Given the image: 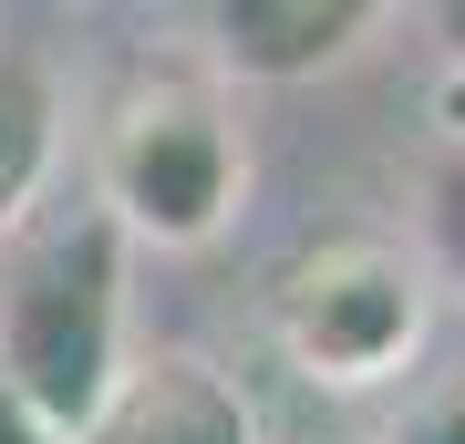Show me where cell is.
I'll return each instance as SVG.
<instances>
[{"instance_id": "1", "label": "cell", "mask_w": 465, "mask_h": 444, "mask_svg": "<svg viewBox=\"0 0 465 444\" xmlns=\"http://www.w3.org/2000/svg\"><path fill=\"white\" fill-rule=\"evenodd\" d=\"M124 228L104 207H73V217H32L11 238V269H0V372L11 393L42 413L52 434H84L114 382L134 362L124 341Z\"/></svg>"}, {"instance_id": "2", "label": "cell", "mask_w": 465, "mask_h": 444, "mask_svg": "<svg viewBox=\"0 0 465 444\" xmlns=\"http://www.w3.org/2000/svg\"><path fill=\"white\" fill-rule=\"evenodd\" d=\"M249 197V145L228 124V94L186 73H134L104 104L94 134V207L124 248H207Z\"/></svg>"}, {"instance_id": "3", "label": "cell", "mask_w": 465, "mask_h": 444, "mask_svg": "<svg viewBox=\"0 0 465 444\" xmlns=\"http://www.w3.org/2000/svg\"><path fill=\"white\" fill-rule=\"evenodd\" d=\"M434 321L424 259H403L393 238H311L269 280V341L311 393H382L414 372Z\"/></svg>"}, {"instance_id": "4", "label": "cell", "mask_w": 465, "mask_h": 444, "mask_svg": "<svg viewBox=\"0 0 465 444\" xmlns=\"http://www.w3.org/2000/svg\"><path fill=\"white\" fill-rule=\"evenodd\" d=\"M73 444H269V434H259V403L238 393L228 362H207V351H134L114 403Z\"/></svg>"}, {"instance_id": "5", "label": "cell", "mask_w": 465, "mask_h": 444, "mask_svg": "<svg viewBox=\"0 0 465 444\" xmlns=\"http://www.w3.org/2000/svg\"><path fill=\"white\" fill-rule=\"evenodd\" d=\"M372 21H382L372 0H217L207 42H217V73L238 83H311L351 63Z\"/></svg>"}, {"instance_id": "6", "label": "cell", "mask_w": 465, "mask_h": 444, "mask_svg": "<svg viewBox=\"0 0 465 444\" xmlns=\"http://www.w3.org/2000/svg\"><path fill=\"white\" fill-rule=\"evenodd\" d=\"M52 155H63V104H52V73L0 52V248L32 228L42 186H52Z\"/></svg>"}, {"instance_id": "7", "label": "cell", "mask_w": 465, "mask_h": 444, "mask_svg": "<svg viewBox=\"0 0 465 444\" xmlns=\"http://www.w3.org/2000/svg\"><path fill=\"white\" fill-rule=\"evenodd\" d=\"M382 444H465V372L434 382V393H414V403H403V424L382 434Z\"/></svg>"}, {"instance_id": "8", "label": "cell", "mask_w": 465, "mask_h": 444, "mask_svg": "<svg viewBox=\"0 0 465 444\" xmlns=\"http://www.w3.org/2000/svg\"><path fill=\"white\" fill-rule=\"evenodd\" d=\"M0 444H63V434H52V424H42L32 403L11 393V372H0Z\"/></svg>"}, {"instance_id": "9", "label": "cell", "mask_w": 465, "mask_h": 444, "mask_svg": "<svg viewBox=\"0 0 465 444\" xmlns=\"http://www.w3.org/2000/svg\"><path fill=\"white\" fill-rule=\"evenodd\" d=\"M434 42H445V63H455V83H465V0H445V11H434Z\"/></svg>"}, {"instance_id": "10", "label": "cell", "mask_w": 465, "mask_h": 444, "mask_svg": "<svg viewBox=\"0 0 465 444\" xmlns=\"http://www.w3.org/2000/svg\"><path fill=\"white\" fill-rule=\"evenodd\" d=\"M311 444H362V434H311Z\"/></svg>"}]
</instances>
